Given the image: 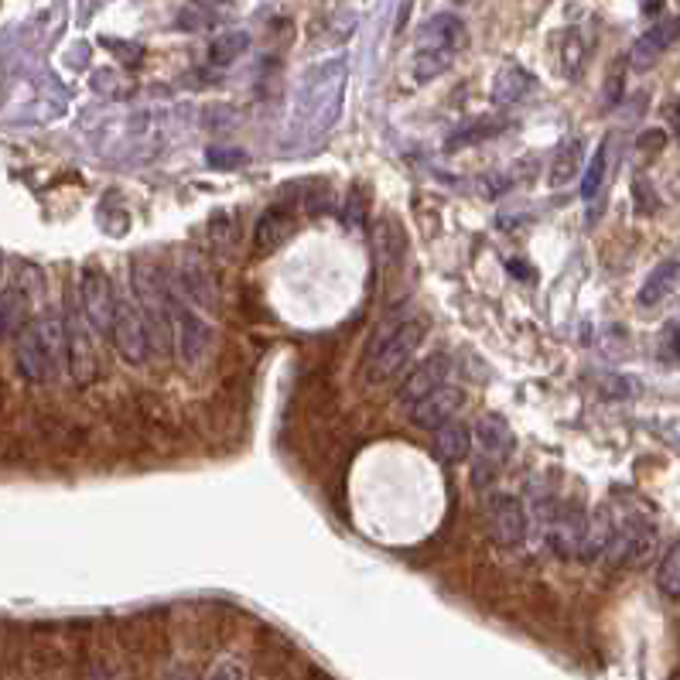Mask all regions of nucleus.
<instances>
[{"label":"nucleus","mask_w":680,"mask_h":680,"mask_svg":"<svg viewBox=\"0 0 680 680\" xmlns=\"http://www.w3.org/2000/svg\"><path fill=\"white\" fill-rule=\"evenodd\" d=\"M349 65L342 59H329L308 72L298 89V110H294V130L305 141H318L339 124L342 96H346Z\"/></svg>","instance_id":"nucleus-1"},{"label":"nucleus","mask_w":680,"mask_h":680,"mask_svg":"<svg viewBox=\"0 0 680 680\" xmlns=\"http://www.w3.org/2000/svg\"><path fill=\"white\" fill-rule=\"evenodd\" d=\"M14 359L28 383H48L69 366V342H65V322L55 315L35 318L14 335Z\"/></svg>","instance_id":"nucleus-2"},{"label":"nucleus","mask_w":680,"mask_h":680,"mask_svg":"<svg viewBox=\"0 0 680 680\" xmlns=\"http://www.w3.org/2000/svg\"><path fill=\"white\" fill-rule=\"evenodd\" d=\"M452 62H455L452 52H441V48H424L421 45V48H417V59H414V79H417V83H431V79H438Z\"/></svg>","instance_id":"nucleus-24"},{"label":"nucleus","mask_w":680,"mask_h":680,"mask_svg":"<svg viewBox=\"0 0 680 680\" xmlns=\"http://www.w3.org/2000/svg\"><path fill=\"white\" fill-rule=\"evenodd\" d=\"M243 161H247V151H243V147H233V144H212V147H206V165L209 168L233 171L236 165H243Z\"/></svg>","instance_id":"nucleus-26"},{"label":"nucleus","mask_w":680,"mask_h":680,"mask_svg":"<svg viewBox=\"0 0 680 680\" xmlns=\"http://www.w3.org/2000/svg\"><path fill=\"white\" fill-rule=\"evenodd\" d=\"M653 551H657V527L643 516H633L626 523H616V537H612L605 557L616 568H639L650 561Z\"/></svg>","instance_id":"nucleus-7"},{"label":"nucleus","mask_w":680,"mask_h":680,"mask_svg":"<svg viewBox=\"0 0 680 680\" xmlns=\"http://www.w3.org/2000/svg\"><path fill=\"white\" fill-rule=\"evenodd\" d=\"M530 89H534V76H530L523 65L506 62L503 69L496 72V83H493V100L499 106H513L520 100H527Z\"/></svg>","instance_id":"nucleus-19"},{"label":"nucleus","mask_w":680,"mask_h":680,"mask_svg":"<svg viewBox=\"0 0 680 680\" xmlns=\"http://www.w3.org/2000/svg\"><path fill=\"white\" fill-rule=\"evenodd\" d=\"M448 376H452V359L441 356V352H438V356H428L411 376H407L404 387H400V400H404V407L414 404V400H421L424 393H431V390L445 387V383H452Z\"/></svg>","instance_id":"nucleus-13"},{"label":"nucleus","mask_w":680,"mask_h":680,"mask_svg":"<svg viewBox=\"0 0 680 680\" xmlns=\"http://www.w3.org/2000/svg\"><path fill=\"white\" fill-rule=\"evenodd\" d=\"M291 226H294V216L288 206H270V209H264V216L257 219L253 243H257L260 253H274L291 236Z\"/></svg>","instance_id":"nucleus-18"},{"label":"nucleus","mask_w":680,"mask_h":680,"mask_svg":"<svg viewBox=\"0 0 680 680\" xmlns=\"http://www.w3.org/2000/svg\"><path fill=\"white\" fill-rule=\"evenodd\" d=\"M677 38H680V18L653 24V28L633 45V55H629V59H633L636 69H650V65L657 62L660 55L677 42Z\"/></svg>","instance_id":"nucleus-15"},{"label":"nucleus","mask_w":680,"mask_h":680,"mask_svg":"<svg viewBox=\"0 0 680 680\" xmlns=\"http://www.w3.org/2000/svg\"><path fill=\"white\" fill-rule=\"evenodd\" d=\"M657 588L667 598H680V540L670 547L667 554L660 557V568H657Z\"/></svg>","instance_id":"nucleus-25"},{"label":"nucleus","mask_w":680,"mask_h":680,"mask_svg":"<svg viewBox=\"0 0 680 680\" xmlns=\"http://www.w3.org/2000/svg\"><path fill=\"white\" fill-rule=\"evenodd\" d=\"M663 144H667V134H663V130H646V134L639 137V147H643V151H660Z\"/></svg>","instance_id":"nucleus-30"},{"label":"nucleus","mask_w":680,"mask_h":680,"mask_svg":"<svg viewBox=\"0 0 680 680\" xmlns=\"http://www.w3.org/2000/svg\"><path fill=\"white\" fill-rule=\"evenodd\" d=\"M117 86H124V83H120V76H117L113 69L93 72V89H96V93H103V96H124Z\"/></svg>","instance_id":"nucleus-28"},{"label":"nucleus","mask_w":680,"mask_h":680,"mask_svg":"<svg viewBox=\"0 0 680 680\" xmlns=\"http://www.w3.org/2000/svg\"><path fill=\"white\" fill-rule=\"evenodd\" d=\"M506 267L516 270V274H520L523 281H527V277H530V267H527V264H520V260H510V264H506Z\"/></svg>","instance_id":"nucleus-33"},{"label":"nucleus","mask_w":680,"mask_h":680,"mask_svg":"<svg viewBox=\"0 0 680 680\" xmlns=\"http://www.w3.org/2000/svg\"><path fill=\"white\" fill-rule=\"evenodd\" d=\"M469 448H472V431L465 428L462 421H448V424H441V428H434L431 452H434L438 462H445V465L465 462Z\"/></svg>","instance_id":"nucleus-17"},{"label":"nucleus","mask_w":680,"mask_h":680,"mask_svg":"<svg viewBox=\"0 0 680 680\" xmlns=\"http://www.w3.org/2000/svg\"><path fill=\"white\" fill-rule=\"evenodd\" d=\"M585 523H588V513L578 499L557 503L554 523H551V530H547V544H551L561 557H578L581 537H585Z\"/></svg>","instance_id":"nucleus-12"},{"label":"nucleus","mask_w":680,"mask_h":680,"mask_svg":"<svg viewBox=\"0 0 680 680\" xmlns=\"http://www.w3.org/2000/svg\"><path fill=\"white\" fill-rule=\"evenodd\" d=\"M110 339L117 346L120 356L127 359L130 366H141L151 352H147V335H144V322L141 311H137L134 301L117 298V308H113V325H110Z\"/></svg>","instance_id":"nucleus-9"},{"label":"nucleus","mask_w":680,"mask_h":680,"mask_svg":"<svg viewBox=\"0 0 680 680\" xmlns=\"http://www.w3.org/2000/svg\"><path fill=\"white\" fill-rule=\"evenodd\" d=\"M619 93H622V76L619 72H612V79H609V93H605V103H616L619 100Z\"/></svg>","instance_id":"nucleus-31"},{"label":"nucleus","mask_w":680,"mask_h":680,"mask_svg":"<svg viewBox=\"0 0 680 680\" xmlns=\"http://www.w3.org/2000/svg\"><path fill=\"white\" fill-rule=\"evenodd\" d=\"M171 322H175L178 363H182L185 370H199L212 349V325L192 305H182L175 294H171Z\"/></svg>","instance_id":"nucleus-5"},{"label":"nucleus","mask_w":680,"mask_h":680,"mask_svg":"<svg viewBox=\"0 0 680 680\" xmlns=\"http://www.w3.org/2000/svg\"><path fill=\"white\" fill-rule=\"evenodd\" d=\"M667 342H670V349H674V356L680 359V325H670V329H667Z\"/></svg>","instance_id":"nucleus-32"},{"label":"nucleus","mask_w":680,"mask_h":680,"mask_svg":"<svg viewBox=\"0 0 680 680\" xmlns=\"http://www.w3.org/2000/svg\"><path fill=\"white\" fill-rule=\"evenodd\" d=\"M0 339H4V325H0Z\"/></svg>","instance_id":"nucleus-38"},{"label":"nucleus","mask_w":680,"mask_h":680,"mask_svg":"<svg viewBox=\"0 0 680 680\" xmlns=\"http://www.w3.org/2000/svg\"><path fill=\"white\" fill-rule=\"evenodd\" d=\"M250 48L247 31H223L219 38H212L209 45V62L212 65H233L236 59H243V52Z\"/></svg>","instance_id":"nucleus-22"},{"label":"nucleus","mask_w":680,"mask_h":680,"mask_svg":"<svg viewBox=\"0 0 680 680\" xmlns=\"http://www.w3.org/2000/svg\"><path fill=\"white\" fill-rule=\"evenodd\" d=\"M0 274H4V257H0Z\"/></svg>","instance_id":"nucleus-37"},{"label":"nucleus","mask_w":680,"mask_h":680,"mask_svg":"<svg viewBox=\"0 0 680 680\" xmlns=\"http://www.w3.org/2000/svg\"><path fill=\"white\" fill-rule=\"evenodd\" d=\"M65 322V342H69V373L76 383H89L96 376V352H93V339H89V325L86 318L79 315V305L69 308V315L62 318Z\"/></svg>","instance_id":"nucleus-11"},{"label":"nucleus","mask_w":680,"mask_h":680,"mask_svg":"<svg viewBox=\"0 0 680 680\" xmlns=\"http://www.w3.org/2000/svg\"><path fill=\"white\" fill-rule=\"evenodd\" d=\"M209 680H250V674H247V667H243L240 660H223L209 674Z\"/></svg>","instance_id":"nucleus-29"},{"label":"nucleus","mask_w":680,"mask_h":680,"mask_svg":"<svg viewBox=\"0 0 680 680\" xmlns=\"http://www.w3.org/2000/svg\"><path fill=\"white\" fill-rule=\"evenodd\" d=\"M612 537H616V516H612L609 506H598L595 513H588L585 537H581L578 557H581V561H598V557H605Z\"/></svg>","instance_id":"nucleus-14"},{"label":"nucleus","mask_w":680,"mask_h":680,"mask_svg":"<svg viewBox=\"0 0 680 680\" xmlns=\"http://www.w3.org/2000/svg\"><path fill=\"white\" fill-rule=\"evenodd\" d=\"M680 284V264L677 260H663L650 270V277H646V284L639 288V305L643 308H653L657 301L667 298L670 291H674Z\"/></svg>","instance_id":"nucleus-20"},{"label":"nucleus","mask_w":680,"mask_h":680,"mask_svg":"<svg viewBox=\"0 0 680 680\" xmlns=\"http://www.w3.org/2000/svg\"><path fill=\"white\" fill-rule=\"evenodd\" d=\"M609 165H612V137H605V141L598 144V151L592 154V161H588L585 178H581V199L585 202L602 195L605 182H609Z\"/></svg>","instance_id":"nucleus-21"},{"label":"nucleus","mask_w":680,"mask_h":680,"mask_svg":"<svg viewBox=\"0 0 680 680\" xmlns=\"http://www.w3.org/2000/svg\"><path fill=\"white\" fill-rule=\"evenodd\" d=\"M581 171V141H564L554 154V165H551V185L561 188L568 185Z\"/></svg>","instance_id":"nucleus-23"},{"label":"nucleus","mask_w":680,"mask_h":680,"mask_svg":"<svg viewBox=\"0 0 680 680\" xmlns=\"http://www.w3.org/2000/svg\"><path fill=\"white\" fill-rule=\"evenodd\" d=\"M424 48H441V52L458 55L465 45H469V31H465V21L455 18V14H434L424 28Z\"/></svg>","instance_id":"nucleus-16"},{"label":"nucleus","mask_w":680,"mask_h":680,"mask_svg":"<svg viewBox=\"0 0 680 680\" xmlns=\"http://www.w3.org/2000/svg\"><path fill=\"white\" fill-rule=\"evenodd\" d=\"M462 400H465L462 387H458V383H445V387L424 393L421 400L407 404V421H411L414 428H421V431H434V428H441V424L455 421Z\"/></svg>","instance_id":"nucleus-10"},{"label":"nucleus","mask_w":680,"mask_h":680,"mask_svg":"<svg viewBox=\"0 0 680 680\" xmlns=\"http://www.w3.org/2000/svg\"><path fill=\"white\" fill-rule=\"evenodd\" d=\"M486 530L499 547L513 551L527 540V510L510 493H489L486 496Z\"/></svg>","instance_id":"nucleus-8"},{"label":"nucleus","mask_w":680,"mask_h":680,"mask_svg":"<svg viewBox=\"0 0 680 680\" xmlns=\"http://www.w3.org/2000/svg\"><path fill=\"white\" fill-rule=\"evenodd\" d=\"M424 339V322L414 315H390L380 329L373 332L370 346H366L363 376L370 383L393 380L407 363L414 359L417 346Z\"/></svg>","instance_id":"nucleus-3"},{"label":"nucleus","mask_w":680,"mask_h":680,"mask_svg":"<svg viewBox=\"0 0 680 680\" xmlns=\"http://www.w3.org/2000/svg\"><path fill=\"white\" fill-rule=\"evenodd\" d=\"M475 445H479V458L472 469V486L482 489L496 475L499 465L513 455V428L503 414H482L475 424Z\"/></svg>","instance_id":"nucleus-4"},{"label":"nucleus","mask_w":680,"mask_h":680,"mask_svg":"<svg viewBox=\"0 0 680 680\" xmlns=\"http://www.w3.org/2000/svg\"><path fill=\"white\" fill-rule=\"evenodd\" d=\"M79 315L86 318L89 332L106 335L110 339V325H113V308H117V294H113L110 277L103 274V267L89 264L79 274V294H76Z\"/></svg>","instance_id":"nucleus-6"},{"label":"nucleus","mask_w":680,"mask_h":680,"mask_svg":"<svg viewBox=\"0 0 680 680\" xmlns=\"http://www.w3.org/2000/svg\"><path fill=\"white\" fill-rule=\"evenodd\" d=\"M195 4H219V0H195Z\"/></svg>","instance_id":"nucleus-36"},{"label":"nucleus","mask_w":680,"mask_h":680,"mask_svg":"<svg viewBox=\"0 0 680 680\" xmlns=\"http://www.w3.org/2000/svg\"><path fill=\"white\" fill-rule=\"evenodd\" d=\"M171 680H192V674H188V670H175V674H171Z\"/></svg>","instance_id":"nucleus-35"},{"label":"nucleus","mask_w":680,"mask_h":680,"mask_svg":"<svg viewBox=\"0 0 680 680\" xmlns=\"http://www.w3.org/2000/svg\"><path fill=\"white\" fill-rule=\"evenodd\" d=\"M581 59H585V45H581L578 35H568V42H564V55H561L564 72H568V76H578Z\"/></svg>","instance_id":"nucleus-27"},{"label":"nucleus","mask_w":680,"mask_h":680,"mask_svg":"<svg viewBox=\"0 0 680 680\" xmlns=\"http://www.w3.org/2000/svg\"><path fill=\"white\" fill-rule=\"evenodd\" d=\"M670 120H674V127L680 130V100H677V103H670Z\"/></svg>","instance_id":"nucleus-34"}]
</instances>
